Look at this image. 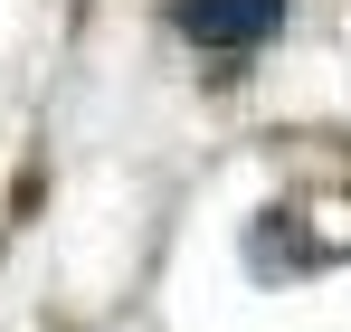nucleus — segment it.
I'll use <instances>...</instances> for the list:
<instances>
[{
	"label": "nucleus",
	"mask_w": 351,
	"mask_h": 332,
	"mask_svg": "<svg viewBox=\"0 0 351 332\" xmlns=\"http://www.w3.org/2000/svg\"><path fill=\"white\" fill-rule=\"evenodd\" d=\"M276 19H285V0H180V38H199V48H256V38H276Z\"/></svg>",
	"instance_id": "obj_1"
},
{
	"label": "nucleus",
	"mask_w": 351,
	"mask_h": 332,
	"mask_svg": "<svg viewBox=\"0 0 351 332\" xmlns=\"http://www.w3.org/2000/svg\"><path fill=\"white\" fill-rule=\"evenodd\" d=\"M247 266L285 285V276H304V266H323V247L304 237V219H294V209H266V219L247 228Z\"/></svg>",
	"instance_id": "obj_2"
}]
</instances>
